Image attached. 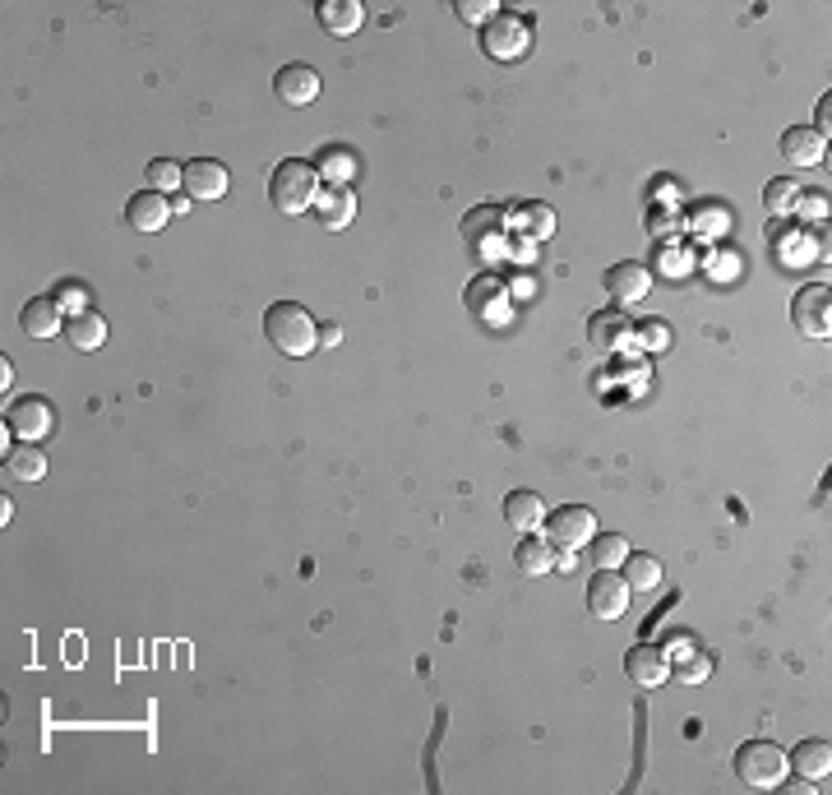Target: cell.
<instances>
[{"label": "cell", "mask_w": 832, "mask_h": 795, "mask_svg": "<svg viewBox=\"0 0 832 795\" xmlns=\"http://www.w3.org/2000/svg\"><path fill=\"white\" fill-rule=\"evenodd\" d=\"M264 334L282 357H311L319 347V320L297 301H274L264 310Z\"/></svg>", "instance_id": "6da1fadb"}, {"label": "cell", "mask_w": 832, "mask_h": 795, "mask_svg": "<svg viewBox=\"0 0 832 795\" xmlns=\"http://www.w3.org/2000/svg\"><path fill=\"white\" fill-rule=\"evenodd\" d=\"M268 200H274V208L287 213V218H301L305 208H315V200H319V171H315V162H305V158L278 162L274 181H268Z\"/></svg>", "instance_id": "7a4b0ae2"}, {"label": "cell", "mask_w": 832, "mask_h": 795, "mask_svg": "<svg viewBox=\"0 0 832 795\" xmlns=\"http://www.w3.org/2000/svg\"><path fill=\"white\" fill-rule=\"evenodd\" d=\"M786 749L782 745H772V740H749L735 749V778H740L745 786L753 791H772V786H782L786 782Z\"/></svg>", "instance_id": "3957f363"}, {"label": "cell", "mask_w": 832, "mask_h": 795, "mask_svg": "<svg viewBox=\"0 0 832 795\" xmlns=\"http://www.w3.org/2000/svg\"><path fill=\"white\" fill-rule=\"evenodd\" d=\"M462 241H468V250L477 260H499L509 250V218H505V208H495V204H477L462 213Z\"/></svg>", "instance_id": "277c9868"}, {"label": "cell", "mask_w": 832, "mask_h": 795, "mask_svg": "<svg viewBox=\"0 0 832 795\" xmlns=\"http://www.w3.org/2000/svg\"><path fill=\"white\" fill-rule=\"evenodd\" d=\"M481 51H486L495 65H518L522 56L532 51V28H528V19H518V14H495L491 24L481 28Z\"/></svg>", "instance_id": "5b68a950"}, {"label": "cell", "mask_w": 832, "mask_h": 795, "mask_svg": "<svg viewBox=\"0 0 832 795\" xmlns=\"http://www.w3.org/2000/svg\"><path fill=\"white\" fill-rule=\"evenodd\" d=\"M596 537V514L588 504H565L546 518V541L551 546H565V551H578V546H592Z\"/></svg>", "instance_id": "8992f818"}, {"label": "cell", "mask_w": 832, "mask_h": 795, "mask_svg": "<svg viewBox=\"0 0 832 795\" xmlns=\"http://www.w3.org/2000/svg\"><path fill=\"white\" fill-rule=\"evenodd\" d=\"M5 425L24 439V444H37V439H51L56 435V407L47 398H14L10 412H5Z\"/></svg>", "instance_id": "52a82bcc"}, {"label": "cell", "mask_w": 832, "mask_h": 795, "mask_svg": "<svg viewBox=\"0 0 832 795\" xmlns=\"http://www.w3.org/2000/svg\"><path fill=\"white\" fill-rule=\"evenodd\" d=\"M791 320H796L805 338H828L832 334V292L819 282L800 287L796 301H791Z\"/></svg>", "instance_id": "ba28073f"}, {"label": "cell", "mask_w": 832, "mask_h": 795, "mask_svg": "<svg viewBox=\"0 0 832 795\" xmlns=\"http://www.w3.org/2000/svg\"><path fill=\"white\" fill-rule=\"evenodd\" d=\"M468 310L481 324H505L509 320V287L495 274H481L468 282Z\"/></svg>", "instance_id": "9c48e42d"}, {"label": "cell", "mask_w": 832, "mask_h": 795, "mask_svg": "<svg viewBox=\"0 0 832 795\" xmlns=\"http://www.w3.org/2000/svg\"><path fill=\"white\" fill-rule=\"evenodd\" d=\"M588 611L596 619H620L629 611V583H625V574H615V569H596V578L588 583Z\"/></svg>", "instance_id": "30bf717a"}, {"label": "cell", "mask_w": 832, "mask_h": 795, "mask_svg": "<svg viewBox=\"0 0 832 795\" xmlns=\"http://www.w3.org/2000/svg\"><path fill=\"white\" fill-rule=\"evenodd\" d=\"M588 338H592V347L596 352H629V347L638 342V328L620 315V310H602V315H592L588 320Z\"/></svg>", "instance_id": "8fae6325"}, {"label": "cell", "mask_w": 832, "mask_h": 795, "mask_svg": "<svg viewBox=\"0 0 832 795\" xmlns=\"http://www.w3.org/2000/svg\"><path fill=\"white\" fill-rule=\"evenodd\" d=\"M625 671H629V680H634L638 689H662V685L671 680L666 652L652 648V643H634L629 657H625Z\"/></svg>", "instance_id": "7c38bea8"}, {"label": "cell", "mask_w": 832, "mask_h": 795, "mask_svg": "<svg viewBox=\"0 0 832 795\" xmlns=\"http://www.w3.org/2000/svg\"><path fill=\"white\" fill-rule=\"evenodd\" d=\"M227 185H231V171L218 158H195V162L185 167V195L190 200L213 204V200L227 195Z\"/></svg>", "instance_id": "4fadbf2b"}, {"label": "cell", "mask_w": 832, "mask_h": 795, "mask_svg": "<svg viewBox=\"0 0 832 795\" xmlns=\"http://www.w3.org/2000/svg\"><path fill=\"white\" fill-rule=\"evenodd\" d=\"M171 218H177V213H171V200L158 195V190H140V195H130V204H125V222L134 231H144V237L162 231Z\"/></svg>", "instance_id": "5bb4252c"}, {"label": "cell", "mask_w": 832, "mask_h": 795, "mask_svg": "<svg viewBox=\"0 0 832 795\" xmlns=\"http://www.w3.org/2000/svg\"><path fill=\"white\" fill-rule=\"evenodd\" d=\"M274 93H278V103H287V107H311V103L319 98V74H315L311 65L292 61V65L278 70Z\"/></svg>", "instance_id": "9a60e30c"}, {"label": "cell", "mask_w": 832, "mask_h": 795, "mask_svg": "<svg viewBox=\"0 0 832 795\" xmlns=\"http://www.w3.org/2000/svg\"><path fill=\"white\" fill-rule=\"evenodd\" d=\"M606 292L620 301V305H638L648 292H652V274L638 260H625V264H611L606 268Z\"/></svg>", "instance_id": "2e32d148"}, {"label": "cell", "mask_w": 832, "mask_h": 795, "mask_svg": "<svg viewBox=\"0 0 832 795\" xmlns=\"http://www.w3.org/2000/svg\"><path fill=\"white\" fill-rule=\"evenodd\" d=\"M782 158L791 167H819L828 158V134H819L815 125H791L782 134Z\"/></svg>", "instance_id": "e0dca14e"}, {"label": "cell", "mask_w": 832, "mask_h": 795, "mask_svg": "<svg viewBox=\"0 0 832 795\" xmlns=\"http://www.w3.org/2000/svg\"><path fill=\"white\" fill-rule=\"evenodd\" d=\"M315 218H319V227H328V231H342L347 222L357 218L352 185H324L319 200H315Z\"/></svg>", "instance_id": "ac0fdd59"}, {"label": "cell", "mask_w": 832, "mask_h": 795, "mask_svg": "<svg viewBox=\"0 0 832 795\" xmlns=\"http://www.w3.org/2000/svg\"><path fill=\"white\" fill-rule=\"evenodd\" d=\"M365 24V5L361 0H319V28L328 37H352Z\"/></svg>", "instance_id": "d6986e66"}, {"label": "cell", "mask_w": 832, "mask_h": 795, "mask_svg": "<svg viewBox=\"0 0 832 795\" xmlns=\"http://www.w3.org/2000/svg\"><path fill=\"white\" fill-rule=\"evenodd\" d=\"M19 324H24L28 338H56V334H65L56 297H33L24 310H19Z\"/></svg>", "instance_id": "ffe728a7"}, {"label": "cell", "mask_w": 832, "mask_h": 795, "mask_svg": "<svg viewBox=\"0 0 832 795\" xmlns=\"http://www.w3.org/2000/svg\"><path fill=\"white\" fill-rule=\"evenodd\" d=\"M505 522L518 532V537H528L532 528H541L546 522V499H541L536 491H514L505 499Z\"/></svg>", "instance_id": "44dd1931"}, {"label": "cell", "mask_w": 832, "mask_h": 795, "mask_svg": "<svg viewBox=\"0 0 832 795\" xmlns=\"http://www.w3.org/2000/svg\"><path fill=\"white\" fill-rule=\"evenodd\" d=\"M315 171H319V181H324V185H352V177L361 171V162H357V153H352V148L328 144V148H319Z\"/></svg>", "instance_id": "7402d4cb"}, {"label": "cell", "mask_w": 832, "mask_h": 795, "mask_svg": "<svg viewBox=\"0 0 832 795\" xmlns=\"http://www.w3.org/2000/svg\"><path fill=\"white\" fill-rule=\"evenodd\" d=\"M791 768L800 772L805 782H828V772H832V749L828 740H800L796 749H791Z\"/></svg>", "instance_id": "603a6c76"}, {"label": "cell", "mask_w": 832, "mask_h": 795, "mask_svg": "<svg viewBox=\"0 0 832 795\" xmlns=\"http://www.w3.org/2000/svg\"><path fill=\"white\" fill-rule=\"evenodd\" d=\"M65 338H70L74 352H98V347L107 342V320L98 315V310L70 315V320H65Z\"/></svg>", "instance_id": "cb8c5ba5"}, {"label": "cell", "mask_w": 832, "mask_h": 795, "mask_svg": "<svg viewBox=\"0 0 832 795\" xmlns=\"http://www.w3.org/2000/svg\"><path fill=\"white\" fill-rule=\"evenodd\" d=\"M625 583H629V592H656L662 588V559L656 555H634L629 551V559H625Z\"/></svg>", "instance_id": "d4e9b609"}, {"label": "cell", "mask_w": 832, "mask_h": 795, "mask_svg": "<svg viewBox=\"0 0 832 795\" xmlns=\"http://www.w3.org/2000/svg\"><path fill=\"white\" fill-rule=\"evenodd\" d=\"M514 559H518V569H522V574L541 578V574H551V569H555V546L528 532V537H522V546L514 551Z\"/></svg>", "instance_id": "484cf974"}, {"label": "cell", "mask_w": 832, "mask_h": 795, "mask_svg": "<svg viewBox=\"0 0 832 795\" xmlns=\"http://www.w3.org/2000/svg\"><path fill=\"white\" fill-rule=\"evenodd\" d=\"M5 468L14 481H43L47 477V454L37 449V444H19V449H10Z\"/></svg>", "instance_id": "4316f807"}, {"label": "cell", "mask_w": 832, "mask_h": 795, "mask_svg": "<svg viewBox=\"0 0 832 795\" xmlns=\"http://www.w3.org/2000/svg\"><path fill=\"white\" fill-rule=\"evenodd\" d=\"M148 190H158V195H177V190H185V167L171 162V158H153L148 162Z\"/></svg>", "instance_id": "83f0119b"}, {"label": "cell", "mask_w": 832, "mask_h": 795, "mask_svg": "<svg viewBox=\"0 0 832 795\" xmlns=\"http://www.w3.org/2000/svg\"><path fill=\"white\" fill-rule=\"evenodd\" d=\"M592 559H596V569H620L625 559H629V541L620 532L592 537Z\"/></svg>", "instance_id": "f1b7e54d"}, {"label": "cell", "mask_w": 832, "mask_h": 795, "mask_svg": "<svg viewBox=\"0 0 832 795\" xmlns=\"http://www.w3.org/2000/svg\"><path fill=\"white\" fill-rule=\"evenodd\" d=\"M763 204H768V213L772 218H786V213H796L800 208V190H796V181H786V177H777L768 190H763Z\"/></svg>", "instance_id": "f546056e"}, {"label": "cell", "mask_w": 832, "mask_h": 795, "mask_svg": "<svg viewBox=\"0 0 832 795\" xmlns=\"http://www.w3.org/2000/svg\"><path fill=\"white\" fill-rule=\"evenodd\" d=\"M708 675H712V652H703V648L689 652L685 662H675V680L680 685H703Z\"/></svg>", "instance_id": "4dcf8cb0"}, {"label": "cell", "mask_w": 832, "mask_h": 795, "mask_svg": "<svg viewBox=\"0 0 832 795\" xmlns=\"http://www.w3.org/2000/svg\"><path fill=\"white\" fill-rule=\"evenodd\" d=\"M454 10H458V19H468V24H481V28H486L491 19L499 14V10L491 5V0H458Z\"/></svg>", "instance_id": "1f68e13d"}, {"label": "cell", "mask_w": 832, "mask_h": 795, "mask_svg": "<svg viewBox=\"0 0 832 795\" xmlns=\"http://www.w3.org/2000/svg\"><path fill=\"white\" fill-rule=\"evenodd\" d=\"M56 305L70 310V315H84V310H93V305H88V292H84L80 282H65L61 292H56Z\"/></svg>", "instance_id": "d6a6232c"}, {"label": "cell", "mask_w": 832, "mask_h": 795, "mask_svg": "<svg viewBox=\"0 0 832 795\" xmlns=\"http://www.w3.org/2000/svg\"><path fill=\"white\" fill-rule=\"evenodd\" d=\"M638 342L652 347V352H656V347H666V320H648V328L638 334Z\"/></svg>", "instance_id": "836d02e7"}, {"label": "cell", "mask_w": 832, "mask_h": 795, "mask_svg": "<svg viewBox=\"0 0 832 795\" xmlns=\"http://www.w3.org/2000/svg\"><path fill=\"white\" fill-rule=\"evenodd\" d=\"M522 213H532V227H536V237H551V227H555V218H551V208L546 204H528Z\"/></svg>", "instance_id": "e575fe53"}, {"label": "cell", "mask_w": 832, "mask_h": 795, "mask_svg": "<svg viewBox=\"0 0 832 795\" xmlns=\"http://www.w3.org/2000/svg\"><path fill=\"white\" fill-rule=\"evenodd\" d=\"M689 652H699V643H694L689 634H675V638H671V648H666V662H671V657H675V662H685Z\"/></svg>", "instance_id": "d590c367"}, {"label": "cell", "mask_w": 832, "mask_h": 795, "mask_svg": "<svg viewBox=\"0 0 832 795\" xmlns=\"http://www.w3.org/2000/svg\"><path fill=\"white\" fill-rule=\"evenodd\" d=\"M338 324H319V347H338Z\"/></svg>", "instance_id": "8d00e7d4"}, {"label": "cell", "mask_w": 832, "mask_h": 795, "mask_svg": "<svg viewBox=\"0 0 832 795\" xmlns=\"http://www.w3.org/2000/svg\"><path fill=\"white\" fill-rule=\"evenodd\" d=\"M828 116H832V98H823V103H819V125H815L819 134H828Z\"/></svg>", "instance_id": "74e56055"}, {"label": "cell", "mask_w": 832, "mask_h": 795, "mask_svg": "<svg viewBox=\"0 0 832 795\" xmlns=\"http://www.w3.org/2000/svg\"><path fill=\"white\" fill-rule=\"evenodd\" d=\"M171 213H177V218H181V213H190V195H177V200H171Z\"/></svg>", "instance_id": "f35d334b"}]
</instances>
